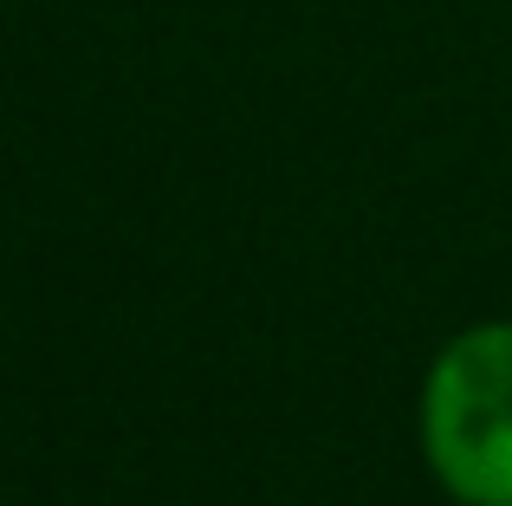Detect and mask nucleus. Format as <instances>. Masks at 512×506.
Returning <instances> with one entry per match:
<instances>
[{
    "instance_id": "f257e3e1",
    "label": "nucleus",
    "mask_w": 512,
    "mask_h": 506,
    "mask_svg": "<svg viewBox=\"0 0 512 506\" xmlns=\"http://www.w3.org/2000/svg\"><path fill=\"white\" fill-rule=\"evenodd\" d=\"M422 455L461 506H512V318L441 344L422 383Z\"/></svg>"
}]
</instances>
